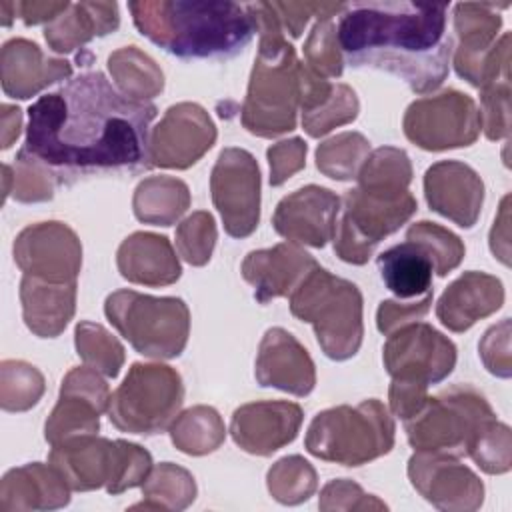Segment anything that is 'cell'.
Returning <instances> with one entry per match:
<instances>
[{
  "label": "cell",
  "instance_id": "cell-18",
  "mask_svg": "<svg viewBox=\"0 0 512 512\" xmlns=\"http://www.w3.org/2000/svg\"><path fill=\"white\" fill-rule=\"evenodd\" d=\"M342 200L330 188L308 184L284 196L272 216L274 230L294 244L324 248L334 238Z\"/></svg>",
  "mask_w": 512,
  "mask_h": 512
},
{
  "label": "cell",
  "instance_id": "cell-55",
  "mask_svg": "<svg viewBox=\"0 0 512 512\" xmlns=\"http://www.w3.org/2000/svg\"><path fill=\"white\" fill-rule=\"evenodd\" d=\"M510 196L506 194L500 204V212L494 218V226L490 230V250L494 258H498L504 266H510V212H508Z\"/></svg>",
  "mask_w": 512,
  "mask_h": 512
},
{
  "label": "cell",
  "instance_id": "cell-24",
  "mask_svg": "<svg viewBox=\"0 0 512 512\" xmlns=\"http://www.w3.org/2000/svg\"><path fill=\"white\" fill-rule=\"evenodd\" d=\"M2 90L10 98L28 100L46 86L72 76V64L62 58H48L38 44L26 38H12L0 50Z\"/></svg>",
  "mask_w": 512,
  "mask_h": 512
},
{
  "label": "cell",
  "instance_id": "cell-4",
  "mask_svg": "<svg viewBox=\"0 0 512 512\" xmlns=\"http://www.w3.org/2000/svg\"><path fill=\"white\" fill-rule=\"evenodd\" d=\"M246 8L254 20L260 44L240 120L250 134L274 138L296 128L300 60L268 2L246 4Z\"/></svg>",
  "mask_w": 512,
  "mask_h": 512
},
{
  "label": "cell",
  "instance_id": "cell-2",
  "mask_svg": "<svg viewBox=\"0 0 512 512\" xmlns=\"http://www.w3.org/2000/svg\"><path fill=\"white\" fill-rule=\"evenodd\" d=\"M446 4L352 2L340 14L338 42L348 64L402 78L428 94L448 76L454 40L446 32Z\"/></svg>",
  "mask_w": 512,
  "mask_h": 512
},
{
  "label": "cell",
  "instance_id": "cell-16",
  "mask_svg": "<svg viewBox=\"0 0 512 512\" xmlns=\"http://www.w3.org/2000/svg\"><path fill=\"white\" fill-rule=\"evenodd\" d=\"M14 262L28 276L76 282L82 266V244L64 222H38L16 236Z\"/></svg>",
  "mask_w": 512,
  "mask_h": 512
},
{
  "label": "cell",
  "instance_id": "cell-54",
  "mask_svg": "<svg viewBox=\"0 0 512 512\" xmlns=\"http://www.w3.org/2000/svg\"><path fill=\"white\" fill-rule=\"evenodd\" d=\"M70 8V2H52V0H26L14 2V16L22 18L26 26H36L44 22H54L60 14Z\"/></svg>",
  "mask_w": 512,
  "mask_h": 512
},
{
  "label": "cell",
  "instance_id": "cell-30",
  "mask_svg": "<svg viewBox=\"0 0 512 512\" xmlns=\"http://www.w3.org/2000/svg\"><path fill=\"white\" fill-rule=\"evenodd\" d=\"M118 24L120 14L116 2H76L54 22L46 24L44 38L50 50L68 54L96 36L114 32Z\"/></svg>",
  "mask_w": 512,
  "mask_h": 512
},
{
  "label": "cell",
  "instance_id": "cell-29",
  "mask_svg": "<svg viewBox=\"0 0 512 512\" xmlns=\"http://www.w3.org/2000/svg\"><path fill=\"white\" fill-rule=\"evenodd\" d=\"M480 130L488 140L510 134V32L496 40L480 80Z\"/></svg>",
  "mask_w": 512,
  "mask_h": 512
},
{
  "label": "cell",
  "instance_id": "cell-19",
  "mask_svg": "<svg viewBox=\"0 0 512 512\" xmlns=\"http://www.w3.org/2000/svg\"><path fill=\"white\" fill-rule=\"evenodd\" d=\"M302 420L304 414L296 402H250L234 410L230 420V434L244 452L270 456L298 436Z\"/></svg>",
  "mask_w": 512,
  "mask_h": 512
},
{
  "label": "cell",
  "instance_id": "cell-45",
  "mask_svg": "<svg viewBox=\"0 0 512 512\" xmlns=\"http://www.w3.org/2000/svg\"><path fill=\"white\" fill-rule=\"evenodd\" d=\"M360 110L354 90L346 84H332L330 94L314 108L302 112V126L308 136L320 138L336 126L356 120Z\"/></svg>",
  "mask_w": 512,
  "mask_h": 512
},
{
  "label": "cell",
  "instance_id": "cell-14",
  "mask_svg": "<svg viewBox=\"0 0 512 512\" xmlns=\"http://www.w3.org/2000/svg\"><path fill=\"white\" fill-rule=\"evenodd\" d=\"M382 360L392 380L430 386L452 374L456 346L430 324L410 322L388 334Z\"/></svg>",
  "mask_w": 512,
  "mask_h": 512
},
{
  "label": "cell",
  "instance_id": "cell-8",
  "mask_svg": "<svg viewBox=\"0 0 512 512\" xmlns=\"http://www.w3.org/2000/svg\"><path fill=\"white\" fill-rule=\"evenodd\" d=\"M104 312L120 336L142 356L170 360L186 348L190 310L182 298L116 290L106 298Z\"/></svg>",
  "mask_w": 512,
  "mask_h": 512
},
{
  "label": "cell",
  "instance_id": "cell-38",
  "mask_svg": "<svg viewBox=\"0 0 512 512\" xmlns=\"http://www.w3.org/2000/svg\"><path fill=\"white\" fill-rule=\"evenodd\" d=\"M74 344L78 356L86 366L116 378L124 364V346L104 326L82 320L74 330Z\"/></svg>",
  "mask_w": 512,
  "mask_h": 512
},
{
  "label": "cell",
  "instance_id": "cell-10",
  "mask_svg": "<svg viewBox=\"0 0 512 512\" xmlns=\"http://www.w3.org/2000/svg\"><path fill=\"white\" fill-rule=\"evenodd\" d=\"M184 402L180 374L164 364L134 362L110 394L108 418L128 434H160L176 420Z\"/></svg>",
  "mask_w": 512,
  "mask_h": 512
},
{
  "label": "cell",
  "instance_id": "cell-43",
  "mask_svg": "<svg viewBox=\"0 0 512 512\" xmlns=\"http://www.w3.org/2000/svg\"><path fill=\"white\" fill-rule=\"evenodd\" d=\"M406 240L418 244L428 254V258L432 260V268L438 276H446L448 272L458 268L466 252L462 240L454 232L428 220L412 224L406 230Z\"/></svg>",
  "mask_w": 512,
  "mask_h": 512
},
{
  "label": "cell",
  "instance_id": "cell-44",
  "mask_svg": "<svg viewBox=\"0 0 512 512\" xmlns=\"http://www.w3.org/2000/svg\"><path fill=\"white\" fill-rule=\"evenodd\" d=\"M464 454L470 456L488 474L508 472L512 466L510 428L496 418L486 420L470 438Z\"/></svg>",
  "mask_w": 512,
  "mask_h": 512
},
{
  "label": "cell",
  "instance_id": "cell-32",
  "mask_svg": "<svg viewBox=\"0 0 512 512\" xmlns=\"http://www.w3.org/2000/svg\"><path fill=\"white\" fill-rule=\"evenodd\" d=\"M190 208L188 186L172 176L144 178L132 198L134 216L152 226H172Z\"/></svg>",
  "mask_w": 512,
  "mask_h": 512
},
{
  "label": "cell",
  "instance_id": "cell-33",
  "mask_svg": "<svg viewBox=\"0 0 512 512\" xmlns=\"http://www.w3.org/2000/svg\"><path fill=\"white\" fill-rule=\"evenodd\" d=\"M108 70L118 90L136 102L158 96L164 88L160 66L138 46H124L108 56Z\"/></svg>",
  "mask_w": 512,
  "mask_h": 512
},
{
  "label": "cell",
  "instance_id": "cell-36",
  "mask_svg": "<svg viewBox=\"0 0 512 512\" xmlns=\"http://www.w3.org/2000/svg\"><path fill=\"white\" fill-rule=\"evenodd\" d=\"M100 414L102 410L92 400L60 390V398L44 426L46 442L54 446L76 436L96 434L100 430Z\"/></svg>",
  "mask_w": 512,
  "mask_h": 512
},
{
  "label": "cell",
  "instance_id": "cell-28",
  "mask_svg": "<svg viewBox=\"0 0 512 512\" xmlns=\"http://www.w3.org/2000/svg\"><path fill=\"white\" fill-rule=\"evenodd\" d=\"M22 316L40 338H56L76 310V282H52L24 274L20 280Z\"/></svg>",
  "mask_w": 512,
  "mask_h": 512
},
{
  "label": "cell",
  "instance_id": "cell-11",
  "mask_svg": "<svg viewBox=\"0 0 512 512\" xmlns=\"http://www.w3.org/2000/svg\"><path fill=\"white\" fill-rule=\"evenodd\" d=\"M496 418L488 400L470 384L452 386L428 396L422 410L404 422L410 446L416 452L464 456L474 432Z\"/></svg>",
  "mask_w": 512,
  "mask_h": 512
},
{
  "label": "cell",
  "instance_id": "cell-20",
  "mask_svg": "<svg viewBox=\"0 0 512 512\" xmlns=\"http://www.w3.org/2000/svg\"><path fill=\"white\" fill-rule=\"evenodd\" d=\"M428 206L460 228H472L484 202V182L464 162L440 160L424 174Z\"/></svg>",
  "mask_w": 512,
  "mask_h": 512
},
{
  "label": "cell",
  "instance_id": "cell-15",
  "mask_svg": "<svg viewBox=\"0 0 512 512\" xmlns=\"http://www.w3.org/2000/svg\"><path fill=\"white\" fill-rule=\"evenodd\" d=\"M214 142L216 126L200 104H174L150 132V164L156 168H190Z\"/></svg>",
  "mask_w": 512,
  "mask_h": 512
},
{
  "label": "cell",
  "instance_id": "cell-49",
  "mask_svg": "<svg viewBox=\"0 0 512 512\" xmlns=\"http://www.w3.org/2000/svg\"><path fill=\"white\" fill-rule=\"evenodd\" d=\"M318 506L322 510H386L388 506L374 498L372 494H366L356 482L348 478L332 480L328 482L320 492Z\"/></svg>",
  "mask_w": 512,
  "mask_h": 512
},
{
  "label": "cell",
  "instance_id": "cell-35",
  "mask_svg": "<svg viewBox=\"0 0 512 512\" xmlns=\"http://www.w3.org/2000/svg\"><path fill=\"white\" fill-rule=\"evenodd\" d=\"M144 502L132 508H160V510H184L196 498L194 476L172 462H162L150 470L142 484Z\"/></svg>",
  "mask_w": 512,
  "mask_h": 512
},
{
  "label": "cell",
  "instance_id": "cell-26",
  "mask_svg": "<svg viewBox=\"0 0 512 512\" xmlns=\"http://www.w3.org/2000/svg\"><path fill=\"white\" fill-rule=\"evenodd\" d=\"M116 266L128 282L154 288L174 284L182 274L170 240L152 232L130 234L116 252Z\"/></svg>",
  "mask_w": 512,
  "mask_h": 512
},
{
  "label": "cell",
  "instance_id": "cell-1",
  "mask_svg": "<svg viewBox=\"0 0 512 512\" xmlns=\"http://www.w3.org/2000/svg\"><path fill=\"white\" fill-rule=\"evenodd\" d=\"M158 110L116 90L94 70L68 80L28 108L22 152L46 166L56 184L96 174H140L150 164V124Z\"/></svg>",
  "mask_w": 512,
  "mask_h": 512
},
{
  "label": "cell",
  "instance_id": "cell-41",
  "mask_svg": "<svg viewBox=\"0 0 512 512\" xmlns=\"http://www.w3.org/2000/svg\"><path fill=\"white\" fill-rule=\"evenodd\" d=\"M316 470L302 456H284L268 470V490L280 504L306 502L316 490Z\"/></svg>",
  "mask_w": 512,
  "mask_h": 512
},
{
  "label": "cell",
  "instance_id": "cell-34",
  "mask_svg": "<svg viewBox=\"0 0 512 512\" xmlns=\"http://www.w3.org/2000/svg\"><path fill=\"white\" fill-rule=\"evenodd\" d=\"M172 444L190 456H202L220 448L226 428L212 406H194L176 416L170 424Z\"/></svg>",
  "mask_w": 512,
  "mask_h": 512
},
{
  "label": "cell",
  "instance_id": "cell-53",
  "mask_svg": "<svg viewBox=\"0 0 512 512\" xmlns=\"http://www.w3.org/2000/svg\"><path fill=\"white\" fill-rule=\"evenodd\" d=\"M428 386L424 384H414V382H402V380H392L388 398H390V410L394 416L400 420H410L416 416L422 406L428 400Z\"/></svg>",
  "mask_w": 512,
  "mask_h": 512
},
{
  "label": "cell",
  "instance_id": "cell-27",
  "mask_svg": "<svg viewBox=\"0 0 512 512\" xmlns=\"http://www.w3.org/2000/svg\"><path fill=\"white\" fill-rule=\"evenodd\" d=\"M70 486L52 464L12 468L0 484V510H54L70 502Z\"/></svg>",
  "mask_w": 512,
  "mask_h": 512
},
{
  "label": "cell",
  "instance_id": "cell-47",
  "mask_svg": "<svg viewBox=\"0 0 512 512\" xmlns=\"http://www.w3.org/2000/svg\"><path fill=\"white\" fill-rule=\"evenodd\" d=\"M216 246V224L210 212H194L176 228V250L190 266H204Z\"/></svg>",
  "mask_w": 512,
  "mask_h": 512
},
{
  "label": "cell",
  "instance_id": "cell-13",
  "mask_svg": "<svg viewBox=\"0 0 512 512\" xmlns=\"http://www.w3.org/2000/svg\"><path fill=\"white\" fill-rule=\"evenodd\" d=\"M210 192L224 230L232 238L250 236L260 222V168L244 148H224L210 174Z\"/></svg>",
  "mask_w": 512,
  "mask_h": 512
},
{
  "label": "cell",
  "instance_id": "cell-42",
  "mask_svg": "<svg viewBox=\"0 0 512 512\" xmlns=\"http://www.w3.org/2000/svg\"><path fill=\"white\" fill-rule=\"evenodd\" d=\"M56 178L36 158L26 152H18L14 168L4 164V196L8 192L18 202H44L54 196Z\"/></svg>",
  "mask_w": 512,
  "mask_h": 512
},
{
  "label": "cell",
  "instance_id": "cell-7",
  "mask_svg": "<svg viewBox=\"0 0 512 512\" xmlns=\"http://www.w3.org/2000/svg\"><path fill=\"white\" fill-rule=\"evenodd\" d=\"M48 464L62 474L72 490L88 492L104 486L108 494L116 496L144 484L152 470V456L126 440L84 434L54 444Z\"/></svg>",
  "mask_w": 512,
  "mask_h": 512
},
{
  "label": "cell",
  "instance_id": "cell-48",
  "mask_svg": "<svg viewBox=\"0 0 512 512\" xmlns=\"http://www.w3.org/2000/svg\"><path fill=\"white\" fill-rule=\"evenodd\" d=\"M276 14L284 32H290L292 38H298L312 16L316 18H334L342 14L346 4L340 2H268Z\"/></svg>",
  "mask_w": 512,
  "mask_h": 512
},
{
  "label": "cell",
  "instance_id": "cell-9",
  "mask_svg": "<svg viewBox=\"0 0 512 512\" xmlns=\"http://www.w3.org/2000/svg\"><path fill=\"white\" fill-rule=\"evenodd\" d=\"M418 210L410 190L350 188L342 198L334 252L348 264H366L376 246L404 226Z\"/></svg>",
  "mask_w": 512,
  "mask_h": 512
},
{
  "label": "cell",
  "instance_id": "cell-31",
  "mask_svg": "<svg viewBox=\"0 0 512 512\" xmlns=\"http://www.w3.org/2000/svg\"><path fill=\"white\" fill-rule=\"evenodd\" d=\"M378 270L386 288L400 300L416 298L432 288V260L410 240L384 250L378 256Z\"/></svg>",
  "mask_w": 512,
  "mask_h": 512
},
{
  "label": "cell",
  "instance_id": "cell-39",
  "mask_svg": "<svg viewBox=\"0 0 512 512\" xmlns=\"http://www.w3.org/2000/svg\"><path fill=\"white\" fill-rule=\"evenodd\" d=\"M356 180L360 188L408 190L412 182L410 158L400 148L382 146L366 158Z\"/></svg>",
  "mask_w": 512,
  "mask_h": 512
},
{
  "label": "cell",
  "instance_id": "cell-23",
  "mask_svg": "<svg viewBox=\"0 0 512 512\" xmlns=\"http://www.w3.org/2000/svg\"><path fill=\"white\" fill-rule=\"evenodd\" d=\"M508 4L492 2H460L454 6V30L458 48L454 50V68L474 88L480 86L486 60L496 44L502 26L500 10Z\"/></svg>",
  "mask_w": 512,
  "mask_h": 512
},
{
  "label": "cell",
  "instance_id": "cell-51",
  "mask_svg": "<svg viewBox=\"0 0 512 512\" xmlns=\"http://www.w3.org/2000/svg\"><path fill=\"white\" fill-rule=\"evenodd\" d=\"M306 150L308 146L302 138H290L272 144L266 152L270 164V184L280 186L298 170H302L306 166Z\"/></svg>",
  "mask_w": 512,
  "mask_h": 512
},
{
  "label": "cell",
  "instance_id": "cell-6",
  "mask_svg": "<svg viewBox=\"0 0 512 512\" xmlns=\"http://www.w3.org/2000/svg\"><path fill=\"white\" fill-rule=\"evenodd\" d=\"M304 446L320 460L362 466L392 450L394 420L376 398L356 406H334L314 416Z\"/></svg>",
  "mask_w": 512,
  "mask_h": 512
},
{
  "label": "cell",
  "instance_id": "cell-37",
  "mask_svg": "<svg viewBox=\"0 0 512 512\" xmlns=\"http://www.w3.org/2000/svg\"><path fill=\"white\" fill-rule=\"evenodd\" d=\"M370 156V142L360 132H342L316 148V168L332 180H352Z\"/></svg>",
  "mask_w": 512,
  "mask_h": 512
},
{
  "label": "cell",
  "instance_id": "cell-46",
  "mask_svg": "<svg viewBox=\"0 0 512 512\" xmlns=\"http://www.w3.org/2000/svg\"><path fill=\"white\" fill-rule=\"evenodd\" d=\"M306 66L322 78H338L344 70V56L338 30L332 18H318L304 44Z\"/></svg>",
  "mask_w": 512,
  "mask_h": 512
},
{
  "label": "cell",
  "instance_id": "cell-56",
  "mask_svg": "<svg viewBox=\"0 0 512 512\" xmlns=\"http://www.w3.org/2000/svg\"><path fill=\"white\" fill-rule=\"evenodd\" d=\"M22 128V110L18 106L2 104V148H10L12 142L20 136Z\"/></svg>",
  "mask_w": 512,
  "mask_h": 512
},
{
  "label": "cell",
  "instance_id": "cell-5",
  "mask_svg": "<svg viewBox=\"0 0 512 512\" xmlns=\"http://www.w3.org/2000/svg\"><path fill=\"white\" fill-rule=\"evenodd\" d=\"M290 312L312 324L328 358L348 360L358 352L364 324L362 294L354 282L316 266L290 294Z\"/></svg>",
  "mask_w": 512,
  "mask_h": 512
},
{
  "label": "cell",
  "instance_id": "cell-40",
  "mask_svg": "<svg viewBox=\"0 0 512 512\" xmlns=\"http://www.w3.org/2000/svg\"><path fill=\"white\" fill-rule=\"evenodd\" d=\"M44 394V376L22 360L0 364V404L6 412H24L38 404Z\"/></svg>",
  "mask_w": 512,
  "mask_h": 512
},
{
  "label": "cell",
  "instance_id": "cell-50",
  "mask_svg": "<svg viewBox=\"0 0 512 512\" xmlns=\"http://www.w3.org/2000/svg\"><path fill=\"white\" fill-rule=\"evenodd\" d=\"M480 358L486 370L500 378H510L512 358H510V318L486 330L478 344Z\"/></svg>",
  "mask_w": 512,
  "mask_h": 512
},
{
  "label": "cell",
  "instance_id": "cell-21",
  "mask_svg": "<svg viewBox=\"0 0 512 512\" xmlns=\"http://www.w3.org/2000/svg\"><path fill=\"white\" fill-rule=\"evenodd\" d=\"M254 376L264 388H278L294 396H308L316 384V370L308 350L284 328H268L260 340Z\"/></svg>",
  "mask_w": 512,
  "mask_h": 512
},
{
  "label": "cell",
  "instance_id": "cell-3",
  "mask_svg": "<svg viewBox=\"0 0 512 512\" xmlns=\"http://www.w3.org/2000/svg\"><path fill=\"white\" fill-rule=\"evenodd\" d=\"M142 36L178 58H226L252 40L256 28L246 4L144 0L130 2Z\"/></svg>",
  "mask_w": 512,
  "mask_h": 512
},
{
  "label": "cell",
  "instance_id": "cell-22",
  "mask_svg": "<svg viewBox=\"0 0 512 512\" xmlns=\"http://www.w3.org/2000/svg\"><path fill=\"white\" fill-rule=\"evenodd\" d=\"M318 262L294 242L252 250L242 262V276L254 286V298L266 304L274 298L290 296Z\"/></svg>",
  "mask_w": 512,
  "mask_h": 512
},
{
  "label": "cell",
  "instance_id": "cell-12",
  "mask_svg": "<svg viewBox=\"0 0 512 512\" xmlns=\"http://www.w3.org/2000/svg\"><path fill=\"white\" fill-rule=\"evenodd\" d=\"M402 128L406 138L422 150L464 148L480 134V112L468 94L444 90L414 100L406 108Z\"/></svg>",
  "mask_w": 512,
  "mask_h": 512
},
{
  "label": "cell",
  "instance_id": "cell-52",
  "mask_svg": "<svg viewBox=\"0 0 512 512\" xmlns=\"http://www.w3.org/2000/svg\"><path fill=\"white\" fill-rule=\"evenodd\" d=\"M432 304V290L426 292L420 300H412V302H400V300H384L378 306L376 312V326L382 334H392L394 330L410 324V322H418L422 316L428 314Z\"/></svg>",
  "mask_w": 512,
  "mask_h": 512
},
{
  "label": "cell",
  "instance_id": "cell-25",
  "mask_svg": "<svg viewBox=\"0 0 512 512\" xmlns=\"http://www.w3.org/2000/svg\"><path fill=\"white\" fill-rule=\"evenodd\" d=\"M504 304V286L496 276L464 272L440 296L436 316L452 332H466Z\"/></svg>",
  "mask_w": 512,
  "mask_h": 512
},
{
  "label": "cell",
  "instance_id": "cell-17",
  "mask_svg": "<svg viewBox=\"0 0 512 512\" xmlns=\"http://www.w3.org/2000/svg\"><path fill=\"white\" fill-rule=\"evenodd\" d=\"M412 486L436 508L472 512L482 506L484 484L452 454L416 452L408 460Z\"/></svg>",
  "mask_w": 512,
  "mask_h": 512
}]
</instances>
